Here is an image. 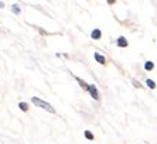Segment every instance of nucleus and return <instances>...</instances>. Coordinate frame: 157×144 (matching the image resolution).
<instances>
[{
	"label": "nucleus",
	"instance_id": "1",
	"mask_svg": "<svg viewBox=\"0 0 157 144\" xmlns=\"http://www.w3.org/2000/svg\"><path fill=\"white\" fill-rule=\"evenodd\" d=\"M31 102H33L36 106H38V108L44 109V110H47V112L55 113V109L52 108V106L48 103V102H44V100H41V99H38V97H31Z\"/></svg>",
	"mask_w": 157,
	"mask_h": 144
},
{
	"label": "nucleus",
	"instance_id": "2",
	"mask_svg": "<svg viewBox=\"0 0 157 144\" xmlns=\"http://www.w3.org/2000/svg\"><path fill=\"white\" fill-rule=\"evenodd\" d=\"M88 92L91 93V96L95 99V100H99V92H98V89H96V86L95 85H88Z\"/></svg>",
	"mask_w": 157,
	"mask_h": 144
},
{
	"label": "nucleus",
	"instance_id": "3",
	"mask_svg": "<svg viewBox=\"0 0 157 144\" xmlns=\"http://www.w3.org/2000/svg\"><path fill=\"white\" fill-rule=\"evenodd\" d=\"M116 44H117V47H122V48H124V47H128V40L124 38V37H119L117 38V41H116Z\"/></svg>",
	"mask_w": 157,
	"mask_h": 144
},
{
	"label": "nucleus",
	"instance_id": "4",
	"mask_svg": "<svg viewBox=\"0 0 157 144\" xmlns=\"http://www.w3.org/2000/svg\"><path fill=\"white\" fill-rule=\"evenodd\" d=\"M91 36H92V38H94V40H99V38L102 37V32H101V30H99V28H95L94 31H92Z\"/></svg>",
	"mask_w": 157,
	"mask_h": 144
},
{
	"label": "nucleus",
	"instance_id": "5",
	"mask_svg": "<svg viewBox=\"0 0 157 144\" xmlns=\"http://www.w3.org/2000/svg\"><path fill=\"white\" fill-rule=\"evenodd\" d=\"M94 57H95V59L99 62V64H102V65H103V64H105V62H106L105 57H103V55H101V54H99V52H95V54H94Z\"/></svg>",
	"mask_w": 157,
	"mask_h": 144
},
{
	"label": "nucleus",
	"instance_id": "6",
	"mask_svg": "<svg viewBox=\"0 0 157 144\" xmlns=\"http://www.w3.org/2000/svg\"><path fill=\"white\" fill-rule=\"evenodd\" d=\"M18 108H20V110H23V112H27V110H29V104H27L26 102H20V103H18Z\"/></svg>",
	"mask_w": 157,
	"mask_h": 144
},
{
	"label": "nucleus",
	"instance_id": "7",
	"mask_svg": "<svg viewBox=\"0 0 157 144\" xmlns=\"http://www.w3.org/2000/svg\"><path fill=\"white\" fill-rule=\"evenodd\" d=\"M75 79H77V82L81 85V88H84V89H88V83L85 82V81H82V79H81V78H78V76H77V78H75Z\"/></svg>",
	"mask_w": 157,
	"mask_h": 144
},
{
	"label": "nucleus",
	"instance_id": "8",
	"mask_svg": "<svg viewBox=\"0 0 157 144\" xmlns=\"http://www.w3.org/2000/svg\"><path fill=\"white\" fill-rule=\"evenodd\" d=\"M153 68H154V64L151 61H147L146 64H144V69H146V71H151Z\"/></svg>",
	"mask_w": 157,
	"mask_h": 144
},
{
	"label": "nucleus",
	"instance_id": "9",
	"mask_svg": "<svg viewBox=\"0 0 157 144\" xmlns=\"http://www.w3.org/2000/svg\"><path fill=\"white\" fill-rule=\"evenodd\" d=\"M146 85L150 88V89H154V88H156V83H154L153 81H150V79H147V81H146Z\"/></svg>",
	"mask_w": 157,
	"mask_h": 144
},
{
	"label": "nucleus",
	"instance_id": "10",
	"mask_svg": "<svg viewBox=\"0 0 157 144\" xmlns=\"http://www.w3.org/2000/svg\"><path fill=\"white\" fill-rule=\"evenodd\" d=\"M85 137H86L88 140H94V134L91 133V131H89V130H86V131H85Z\"/></svg>",
	"mask_w": 157,
	"mask_h": 144
},
{
	"label": "nucleus",
	"instance_id": "11",
	"mask_svg": "<svg viewBox=\"0 0 157 144\" xmlns=\"http://www.w3.org/2000/svg\"><path fill=\"white\" fill-rule=\"evenodd\" d=\"M13 13L14 14H20V7H18L17 4H13Z\"/></svg>",
	"mask_w": 157,
	"mask_h": 144
},
{
	"label": "nucleus",
	"instance_id": "12",
	"mask_svg": "<svg viewBox=\"0 0 157 144\" xmlns=\"http://www.w3.org/2000/svg\"><path fill=\"white\" fill-rule=\"evenodd\" d=\"M133 85H135L136 88H142V85H140V83L137 82V81H136V79H133Z\"/></svg>",
	"mask_w": 157,
	"mask_h": 144
}]
</instances>
